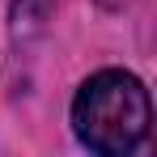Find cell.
Here are the masks:
<instances>
[{
  "instance_id": "obj_1",
  "label": "cell",
  "mask_w": 157,
  "mask_h": 157,
  "mask_svg": "<svg viewBox=\"0 0 157 157\" xmlns=\"http://www.w3.org/2000/svg\"><path fill=\"white\" fill-rule=\"evenodd\" d=\"M153 123L149 89L123 68H102L72 98V132L89 153L123 157L132 153Z\"/></svg>"
},
{
  "instance_id": "obj_2",
  "label": "cell",
  "mask_w": 157,
  "mask_h": 157,
  "mask_svg": "<svg viewBox=\"0 0 157 157\" xmlns=\"http://www.w3.org/2000/svg\"><path fill=\"white\" fill-rule=\"evenodd\" d=\"M102 4H123V0H102Z\"/></svg>"
}]
</instances>
